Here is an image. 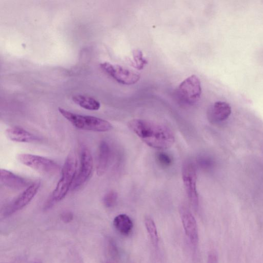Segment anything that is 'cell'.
Returning <instances> with one entry per match:
<instances>
[{
    "mask_svg": "<svg viewBox=\"0 0 263 263\" xmlns=\"http://www.w3.org/2000/svg\"><path fill=\"white\" fill-rule=\"evenodd\" d=\"M128 128L149 147L166 150L174 143L172 130L167 126L153 121L135 119L128 121Z\"/></svg>",
    "mask_w": 263,
    "mask_h": 263,
    "instance_id": "6da1fadb",
    "label": "cell"
},
{
    "mask_svg": "<svg viewBox=\"0 0 263 263\" xmlns=\"http://www.w3.org/2000/svg\"><path fill=\"white\" fill-rule=\"evenodd\" d=\"M118 198L117 193L113 191L108 192L104 197L103 203L107 208L115 206Z\"/></svg>",
    "mask_w": 263,
    "mask_h": 263,
    "instance_id": "ffe728a7",
    "label": "cell"
},
{
    "mask_svg": "<svg viewBox=\"0 0 263 263\" xmlns=\"http://www.w3.org/2000/svg\"><path fill=\"white\" fill-rule=\"evenodd\" d=\"M145 224L148 233L154 246H156L158 243L157 227L154 221L150 217H146Z\"/></svg>",
    "mask_w": 263,
    "mask_h": 263,
    "instance_id": "e0dca14e",
    "label": "cell"
},
{
    "mask_svg": "<svg viewBox=\"0 0 263 263\" xmlns=\"http://www.w3.org/2000/svg\"><path fill=\"white\" fill-rule=\"evenodd\" d=\"M0 181L5 186L15 190L24 189L29 184L24 178L3 169L0 170Z\"/></svg>",
    "mask_w": 263,
    "mask_h": 263,
    "instance_id": "8fae6325",
    "label": "cell"
},
{
    "mask_svg": "<svg viewBox=\"0 0 263 263\" xmlns=\"http://www.w3.org/2000/svg\"><path fill=\"white\" fill-rule=\"evenodd\" d=\"M41 186L40 181L32 183L6 209L5 216L12 215L26 206L34 198Z\"/></svg>",
    "mask_w": 263,
    "mask_h": 263,
    "instance_id": "ba28073f",
    "label": "cell"
},
{
    "mask_svg": "<svg viewBox=\"0 0 263 263\" xmlns=\"http://www.w3.org/2000/svg\"><path fill=\"white\" fill-rule=\"evenodd\" d=\"M100 66L104 72L120 84L133 85L140 80L139 73L122 66L107 62L101 63Z\"/></svg>",
    "mask_w": 263,
    "mask_h": 263,
    "instance_id": "8992f818",
    "label": "cell"
},
{
    "mask_svg": "<svg viewBox=\"0 0 263 263\" xmlns=\"http://www.w3.org/2000/svg\"><path fill=\"white\" fill-rule=\"evenodd\" d=\"M72 100L78 106L89 111H98L101 107L100 102L89 96L76 95L72 97Z\"/></svg>",
    "mask_w": 263,
    "mask_h": 263,
    "instance_id": "2e32d148",
    "label": "cell"
},
{
    "mask_svg": "<svg viewBox=\"0 0 263 263\" xmlns=\"http://www.w3.org/2000/svg\"><path fill=\"white\" fill-rule=\"evenodd\" d=\"M61 219L65 223H71L73 220V214L70 211H65L61 214Z\"/></svg>",
    "mask_w": 263,
    "mask_h": 263,
    "instance_id": "7402d4cb",
    "label": "cell"
},
{
    "mask_svg": "<svg viewBox=\"0 0 263 263\" xmlns=\"http://www.w3.org/2000/svg\"><path fill=\"white\" fill-rule=\"evenodd\" d=\"M201 94V81L195 75H192L183 81L176 92L178 101L188 106H192L198 102Z\"/></svg>",
    "mask_w": 263,
    "mask_h": 263,
    "instance_id": "277c9868",
    "label": "cell"
},
{
    "mask_svg": "<svg viewBox=\"0 0 263 263\" xmlns=\"http://www.w3.org/2000/svg\"><path fill=\"white\" fill-rule=\"evenodd\" d=\"M180 214L186 236L193 245L199 242L198 228L196 220L186 207L183 206L180 209Z\"/></svg>",
    "mask_w": 263,
    "mask_h": 263,
    "instance_id": "30bf717a",
    "label": "cell"
},
{
    "mask_svg": "<svg viewBox=\"0 0 263 263\" xmlns=\"http://www.w3.org/2000/svg\"><path fill=\"white\" fill-rule=\"evenodd\" d=\"M156 159L160 166L164 168H168L171 166L172 160L167 153L159 152L156 153Z\"/></svg>",
    "mask_w": 263,
    "mask_h": 263,
    "instance_id": "ac0fdd59",
    "label": "cell"
},
{
    "mask_svg": "<svg viewBox=\"0 0 263 263\" xmlns=\"http://www.w3.org/2000/svg\"><path fill=\"white\" fill-rule=\"evenodd\" d=\"M58 111L64 118L78 129L106 133L113 128L111 123L100 118L77 114L61 108H59Z\"/></svg>",
    "mask_w": 263,
    "mask_h": 263,
    "instance_id": "3957f363",
    "label": "cell"
},
{
    "mask_svg": "<svg viewBox=\"0 0 263 263\" xmlns=\"http://www.w3.org/2000/svg\"><path fill=\"white\" fill-rule=\"evenodd\" d=\"M113 224L117 231L123 236L129 235L134 228V223L126 214H119L116 216Z\"/></svg>",
    "mask_w": 263,
    "mask_h": 263,
    "instance_id": "9a60e30c",
    "label": "cell"
},
{
    "mask_svg": "<svg viewBox=\"0 0 263 263\" xmlns=\"http://www.w3.org/2000/svg\"><path fill=\"white\" fill-rule=\"evenodd\" d=\"M133 54L135 62V68L139 70H143L148 62L144 57L142 52L140 50H136L133 51Z\"/></svg>",
    "mask_w": 263,
    "mask_h": 263,
    "instance_id": "d6986e66",
    "label": "cell"
},
{
    "mask_svg": "<svg viewBox=\"0 0 263 263\" xmlns=\"http://www.w3.org/2000/svg\"><path fill=\"white\" fill-rule=\"evenodd\" d=\"M207 263H217V257L215 253L211 252L209 254Z\"/></svg>",
    "mask_w": 263,
    "mask_h": 263,
    "instance_id": "603a6c76",
    "label": "cell"
},
{
    "mask_svg": "<svg viewBox=\"0 0 263 263\" xmlns=\"http://www.w3.org/2000/svg\"><path fill=\"white\" fill-rule=\"evenodd\" d=\"M77 157L75 152H71L65 161L62 176L51 197L53 203L63 200L73 186L77 176Z\"/></svg>",
    "mask_w": 263,
    "mask_h": 263,
    "instance_id": "7a4b0ae2",
    "label": "cell"
},
{
    "mask_svg": "<svg viewBox=\"0 0 263 263\" xmlns=\"http://www.w3.org/2000/svg\"><path fill=\"white\" fill-rule=\"evenodd\" d=\"M7 138L12 142L27 143L37 140L36 137L24 128L18 126L9 127L6 131Z\"/></svg>",
    "mask_w": 263,
    "mask_h": 263,
    "instance_id": "5bb4252c",
    "label": "cell"
},
{
    "mask_svg": "<svg viewBox=\"0 0 263 263\" xmlns=\"http://www.w3.org/2000/svg\"><path fill=\"white\" fill-rule=\"evenodd\" d=\"M17 159L23 165L45 175H54L60 169L56 162L45 157L23 153Z\"/></svg>",
    "mask_w": 263,
    "mask_h": 263,
    "instance_id": "5b68a950",
    "label": "cell"
},
{
    "mask_svg": "<svg viewBox=\"0 0 263 263\" xmlns=\"http://www.w3.org/2000/svg\"><path fill=\"white\" fill-rule=\"evenodd\" d=\"M231 113V106L228 103L217 102L209 108L208 116L211 121L218 122L226 120Z\"/></svg>",
    "mask_w": 263,
    "mask_h": 263,
    "instance_id": "7c38bea8",
    "label": "cell"
},
{
    "mask_svg": "<svg viewBox=\"0 0 263 263\" xmlns=\"http://www.w3.org/2000/svg\"><path fill=\"white\" fill-rule=\"evenodd\" d=\"M201 167L205 169H209L213 167L214 165L213 160L208 157H202L199 161Z\"/></svg>",
    "mask_w": 263,
    "mask_h": 263,
    "instance_id": "44dd1931",
    "label": "cell"
},
{
    "mask_svg": "<svg viewBox=\"0 0 263 263\" xmlns=\"http://www.w3.org/2000/svg\"><path fill=\"white\" fill-rule=\"evenodd\" d=\"M182 177L189 200L194 208H197L199 205V196L196 188V172L192 162L187 161L184 163Z\"/></svg>",
    "mask_w": 263,
    "mask_h": 263,
    "instance_id": "52a82bcc",
    "label": "cell"
},
{
    "mask_svg": "<svg viewBox=\"0 0 263 263\" xmlns=\"http://www.w3.org/2000/svg\"><path fill=\"white\" fill-rule=\"evenodd\" d=\"M93 158L87 147H82L80 154V164L72 188L76 189L83 185L90 178L93 170Z\"/></svg>",
    "mask_w": 263,
    "mask_h": 263,
    "instance_id": "9c48e42d",
    "label": "cell"
},
{
    "mask_svg": "<svg viewBox=\"0 0 263 263\" xmlns=\"http://www.w3.org/2000/svg\"><path fill=\"white\" fill-rule=\"evenodd\" d=\"M111 156V149L109 144L102 141L99 147L97 162L96 173L98 176H103L108 169Z\"/></svg>",
    "mask_w": 263,
    "mask_h": 263,
    "instance_id": "4fadbf2b",
    "label": "cell"
}]
</instances>
